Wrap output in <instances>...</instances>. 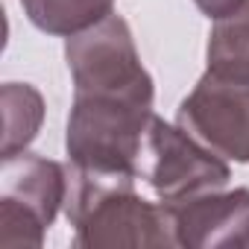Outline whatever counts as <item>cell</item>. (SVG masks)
I'll return each mask as SVG.
<instances>
[{
    "mask_svg": "<svg viewBox=\"0 0 249 249\" xmlns=\"http://www.w3.org/2000/svg\"><path fill=\"white\" fill-rule=\"evenodd\" d=\"M68 196L65 214L73 226L79 249H123V246H173L167 211L135 191L132 173L88 170L65 164Z\"/></svg>",
    "mask_w": 249,
    "mask_h": 249,
    "instance_id": "cell-1",
    "label": "cell"
},
{
    "mask_svg": "<svg viewBox=\"0 0 249 249\" xmlns=\"http://www.w3.org/2000/svg\"><path fill=\"white\" fill-rule=\"evenodd\" d=\"M65 59L73 76V97L135 100L150 106L156 100L153 76L141 65L132 30L114 12L71 36L65 44Z\"/></svg>",
    "mask_w": 249,
    "mask_h": 249,
    "instance_id": "cell-2",
    "label": "cell"
},
{
    "mask_svg": "<svg viewBox=\"0 0 249 249\" xmlns=\"http://www.w3.org/2000/svg\"><path fill=\"white\" fill-rule=\"evenodd\" d=\"M68 196V170L27 150L3 156L0 167V246H41Z\"/></svg>",
    "mask_w": 249,
    "mask_h": 249,
    "instance_id": "cell-3",
    "label": "cell"
},
{
    "mask_svg": "<svg viewBox=\"0 0 249 249\" xmlns=\"http://www.w3.org/2000/svg\"><path fill=\"white\" fill-rule=\"evenodd\" d=\"M138 179L147 182L161 202H179L226 188L231 170L223 156L199 144L179 123L173 126L153 114L138 156Z\"/></svg>",
    "mask_w": 249,
    "mask_h": 249,
    "instance_id": "cell-4",
    "label": "cell"
},
{
    "mask_svg": "<svg viewBox=\"0 0 249 249\" xmlns=\"http://www.w3.org/2000/svg\"><path fill=\"white\" fill-rule=\"evenodd\" d=\"M176 123L234 164H249V79L205 71L179 103Z\"/></svg>",
    "mask_w": 249,
    "mask_h": 249,
    "instance_id": "cell-5",
    "label": "cell"
},
{
    "mask_svg": "<svg viewBox=\"0 0 249 249\" xmlns=\"http://www.w3.org/2000/svg\"><path fill=\"white\" fill-rule=\"evenodd\" d=\"M170 223L173 246L217 249L249 246V191H205L179 202H161Z\"/></svg>",
    "mask_w": 249,
    "mask_h": 249,
    "instance_id": "cell-6",
    "label": "cell"
},
{
    "mask_svg": "<svg viewBox=\"0 0 249 249\" xmlns=\"http://www.w3.org/2000/svg\"><path fill=\"white\" fill-rule=\"evenodd\" d=\"M33 27L47 36H76L114 12V0H21Z\"/></svg>",
    "mask_w": 249,
    "mask_h": 249,
    "instance_id": "cell-7",
    "label": "cell"
},
{
    "mask_svg": "<svg viewBox=\"0 0 249 249\" xmlns=\"http://www.w3.org/2000/svg\"><path fill=\"white\" fill-rule=\"evenodd\" d=\"M205 56L211 73L249 79V0L231 15L214 21Z\"/></svg>",
    "mask_w": 249,
    "mask_h": 249,
    "instance_id": "cell-8",
    "label": "cell"
},
{
    "mask_svg": "<svg viewBox=\"0 0 249 249\" xmlns=\"http://www.w3.org/2000/svg\"><path fill=\"white\" fill-rule=\"evenodd\" d=\"M3 106V156L27 150L44 120V100L27 82H6L0 91Z\"/></svg>",
    "mask_w": 249,
    "mask_h": 249,
    "instance_id": "cell-9",
    "label": "cell"
},
{
    "mask_svg": "<svg viewBox=\"0 0 249 249\" xmlns=\"http://www.w3.org/2000/svg\"><path fill=\"white\" fill-rule=\"evenodd\" d=\"M194 3L199 6V12L205 15V18H211V21H220V18H226V15H231L234 9H240L246 0H194Z\"/></svg>",
    "mask_w": 249,
    "mask_h": 249,
    "instance_id": "cell-10",
    "label": "cell"
}]
</instances>
